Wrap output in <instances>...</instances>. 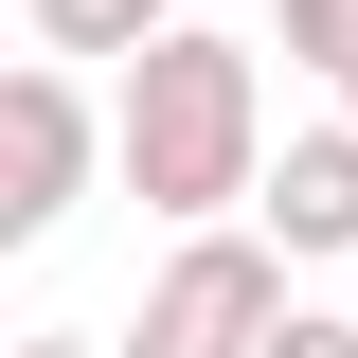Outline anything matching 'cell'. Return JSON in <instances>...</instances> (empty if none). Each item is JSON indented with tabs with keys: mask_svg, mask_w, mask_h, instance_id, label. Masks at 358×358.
I'll use <instances>...</instances> for the list:
<instances>
[{
	"mask_svg": "<svg viewBox=\"0 0 358 358\" xmlns=\"http://www.w3.org/2000/svg\"><path fill=\"white\" fill-rule=\"evenodd\" d=\"M108 162H126V197L143 215H251L268 197V72H251V36H143L126 54V108H108Z\"/></svg>",
	"mask_w": 358,
	"mask_h": 358,
	"instance_id": "cell-1",
	"label": "cell"
},
{
	"mask_svg": "<svg viewBox=\"0 0 358 358\" xmlns=\"http://www.w3.org/2000/svg\"><path fill=\"white\" fill-rule=\"evenodd\" d=\"M268 322H287V233H233V215H197L179 233V268L143 287V341L126 358H268Z\"/></svg>",
	"mask_w": 358,
	"mask_h": 358,
	"instance_id": "cell-2",
	"label": "cell"
},
{
	"mask_svg": "<svg viewBox=\"0 0 358 358\" xmlns=\"http://www.w3.org/2000/svg\"><path fill=\"white\" fill-rule=\"evenodd\" d=\"M90 143H108L90 90L54 72V54H18V72H0V233H54V215H72V197H90Z\"/></svg>",
	"mask_w": 358,
	"mask_h": 358,
	"instance_id": "cell-3",
	"label": "cell"
},
{
	"mask_svg": "<svg viewBox=\"0 0 358 358\" xmlns=\"http://www.w3.org/2000/svg\"><path fill=\"white\" fill-rule=\"evenodd\" d=\"M251 215L287 233V251H358V108H341V126H305L287 162H268V197H251Z\"/></svg>",
	"mask_w": 358,
	"mask_h": 358,
	"instance_id": "cell-4",
	"label": "cell"
},
{
	"mask_svg": "<svg viewBox=\"0 0 358 358\" xmlns=\"http://www.w3.org/2000/svg\"><path fill=\"white\" fill-rule=\"evenodd\" d=\"M36 18V54H143V36H179V0H18Z\"/></svg>",
	"mask_w": 358,
	"mask_h": 358,
	"instance_id": "cell-5",
	"label": "cell"
},
{
	"mask_svg": "<svg viewBox=\"0 0 358 358\" xmlns=\"http://www.w3.org/2000/svg\"><path fill=\"white\" fill-rule=\"evenodd\" d=\"M268 358H358V322H341V305H287V322H268Z\"/></svg>",
	"mask_w": 358,
	"mask_h": 358,
	"instance_id": "cell-6",
	"label": "cell"
},
{
	"mask_svg": "<svg viewBox=\"0 0 358 358\" xmlns=\"http://www.w3.org/2000/svg\"><path fill=\"white\" fill-rule=\"evenodd\" d=\"M322 90H341V108H358V54H341V72H322Z\"/></svg>",
	"mask_w": 358,
	"mask_h": 358,
	"instance_id": "cell-7",
	"label": "cell"
},
{
	"mask_svg": "<svg viewBox=\"0 0 358 358\" xmlns=\"http://www.w3.org/2000/svg\"><path fill=\"white\" fill-rule=\"evenodd\" d=\"M18 358H90V341H18Z\"/></svg>",
	"mask_w": 358,
	"mask_h": 358,
	"instance_id": "cell-8",
	"label": "cell"
}]
</instances>
